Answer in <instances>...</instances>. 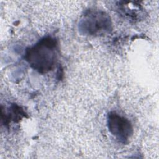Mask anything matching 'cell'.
<instances>
[{
  "label": "cell",
  "instance_id": "1",
  "mask_svg": "<svg viewBox=\"0 0 159 159\" xmlns=\"http://www.w3.org/2000/svg\"><path fill=\"white\" fill-rule=\"evenodd\" d=\"M57 52V40L52 37H45L34 46L28 48L24 57L34 70L40 73H46L54 67Z\"/></svg>",
  "mask_w": 159,
  "mask_h": 159
},
{
  "label": "cell",
  "instance_id": "2",
  "mask_svg": "<svg viewBox=\"0 0 159 159\" xmlns=\"http://www.w3.org/2000/svg\"><path fill=\"white\" fill-rule=\"evenodd\" d=\"M80 29L89 35H101L109 32L111 22L104 12L94 9L87 11L80 22Z\"/></svg>",
  "mask_w": 159,
  "mask_h": 159
},
{
  "label": "cell",
  "instance_id": "3",
  "mask_svg": "<svg viewBox=\"0 0 159 159\" xmlns=\"http://www.w3.org/2000/svg\"><path fill=\"white\" fill-rule=\"evenodd\" d=\"M107 126L111 134L122 143L127 142L133 134L130 122L114 111L107 115Z\"/></svg>",
  "mask_w": 159,
  "mask_h": 159
},
{
  "label": "cell",
  "instance_id": "4",
  "mask_svg": "<svg viewBox=\"0 0 159 159\" xmlns=\"http://www.w3.org/2000/svg\"><path fill=\"white\" fill-rule=\"evenodd\" d=\"M24 114L25 112L20 106L13 104L7 113L6 112L4 113L3 112H1V118L2 120L4 121L5 124L11 120L16 121L17 120H20Z\"/></svg>",
  "mask_w": 159,
  "mask_h": 159
}]
</instances>
